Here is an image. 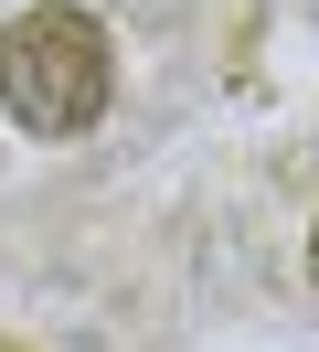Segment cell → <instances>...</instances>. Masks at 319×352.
Here are the masks:
<instances>
[{"label": "cell", "instance_id": "obj_3", "mask_svg": "<svg viewBox=\"0 0 319 352\" xmlns=\"http://www.w3.org/2000/svg\"><path fill=\"white\" fill-rule=\"evenodd\" d=\"M0 352H21V342H0Z\"/></svg>", "mask_w": 319, "mask_h": 352}, {"label": "cell", "instance_id": "obj_2", "mask_svg": "<svg viewBox=\"0 0 319 352\" xmlns=\"http://www.w3.org/2000/svg\"><path fill=\"white\" fill-rule=\"evenodd\" d=\"M309 278H319V224H309Z\"/></svg>", "mask_w": 319, "mask_h": 352}, {"label": "cell", "instance_id": "obj_1", "mask_svg": "<svg viewBox=\"0 0 319 352\" xmlns=\"http://www.w3.org/2000/svg\"><path fill=\"white\" fill-rule=\"evenodd\" d=\"M117 96V43H106L96 11L75 0H43L0 32V118L32 139H85Z\"/></svg>", "mask_w": 319, "mask_h": 352}]
</instances>
